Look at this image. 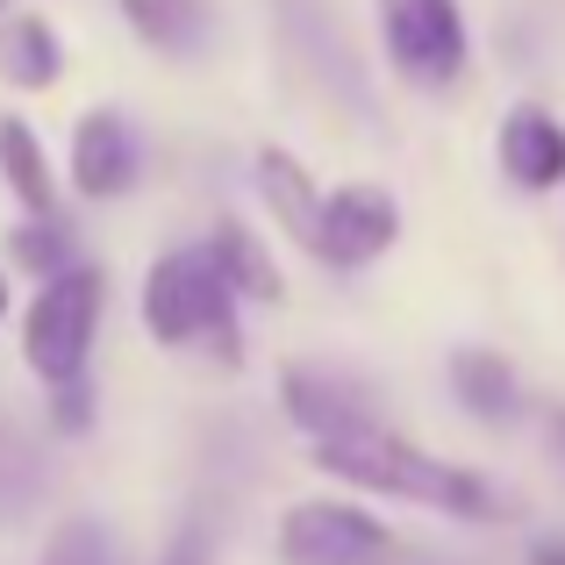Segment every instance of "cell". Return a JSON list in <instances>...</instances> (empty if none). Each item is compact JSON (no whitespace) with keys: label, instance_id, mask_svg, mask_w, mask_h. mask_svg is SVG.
Listing matches in <instances>:
<instances>
[{"label":"cell","instance_id":"cell-1","mask_svg":"<svg viewBox=\"0 0 565 565\" xmlns=\"http://www.w3.org/2000/svg\"><path fill=\"white\" fill-rule=\"evenodd\" d=\"M316 472L359 487V494H386V501H415V509L458 515V523H487V515H494V487H487L480 472L429 458L423 444L386 429L380 415L337 429V437H316Z\"/></svg>","mask_w":565,"mask_h":565},{"label":"cell","instance_id":"cell-2","mask_svg":"<svg viewBox=\"0 0 565 565\" xmlns=\"http://www.w3.org/2000/svg\"><path fill=\"white\" fill-rule=\"evenodd\" d=\"M143 330L158 344L186 351V344H207L222 359H244V330H236V294L230 279L215 273L207 244H186V250H166V258L143 273V301H137Z\"/></svg>","mask_w":565,"mask_h":565},{"label":"cell","instance_id":"cell-3","mask_svg":"<svg viewBox=\"0 0 565 565\" xmlns=\"http://www.w3.org/2000/svg\"><path fill=\"white\" fill-rule=\"evenodd\" d=\"M100 316H108V279H100L94 265H65V273L36 279V301H29V316H22V365L43 386L86 380Z\"/></svg>","mask_w":565,"mask_h":565},{"label":"cell","instance_id":"cell-4","mask_svg":"<svg viewBox=\"0 0 565 565\" xmlns=\"http://www.w3.org/2000/svg\"><path fill=\"white\" fill-rule=\"evenodd\" d=\"M380 43L408 86H451L472 57L458 0H380Z\"/></svg>","mask_w":565,"mask_h":565},{"label":"cell","instance_id":"cell-5","mask_svg":"<svg viewBox=\"0 0 565 565\" xmlns=\"http://www.w3.org/2000/svg\"><path fill=\"white\" fill-rule=\"evenodd\" d=\"M394 530L359 501H294L279 515V565H386Z\"/></svg>","mask_w":565,"mask_h":565},{"label":"cell","instance_id":"cell-6","mask_svg":"<svg viewBox=\"0 0 565 565\" xmlns=\"http://www.w3.org/2000/svg\"><path fill=\"white\" fill-rule=\"evenodd\" d=\"M401 236V201L373 180H351L337 193H322V230H316V258L337 265V273H359L394 250Z\"/></svg>","mask_w":565,"mask_h":565},{"label":"cell","instance_id":"cell-7","mask_svg":"<svg viewBox=\"0 0 565 565\" xmlns=\"http://www.w3.org/2000/svg\"><path fill=\"white\" fill-rule=\"evenodd\" d=\"M143 180V143L129 129L122 108H86L79 129H72V186L86 201H115Z\"/></svg>","mask_w":565,"mask_h":565},{"label":"cell","instance_id":"cell-8","mask_svg":"<svg viewBox=\"0 0 565 565\" xmlns=\"http://www.w3.org/2000/svg\"><path fill=\"white\" fill-rule=\"evenodd\" d=\"M494 158L523 193H558L565 186V122L544 115L537 100L501 115V137H494Z\"/></svg>","mask_w":565,"mask_h":565},{"label":"cell","instance_id":"cell-9","mask_svg":"<svg viewBox=\"0 0 565 565\" xmlns=\"http://www.w3.org/2000/svg\"><path fill=\"white\" fill-rule=\"evenodd\" d=\"M279 401H287V423L308 429V444H316V437H337V429H351V423H365V415H373L359 394H351V380L322 373V365H287Z\"/></svg>","mask_w":565,"mask_h":565},{"label":"cell","instance_id":"cell-10","mask_svg":"<svg viewBox=\"0 0 565 565\" xmlns=\"http://www.w3.org/2000/svg\"><path fill=\"white\" fill-rule=\"evenodd\" d=\"M258 193H265V207H273L279 230H287L301 250H316V230H322V186H316V172H308L294 151L265 143V151H258Z\"/></svg>","mask_w":565,"mask_h":565},{"label":"cell","instance_id":"cell-11","mask_svg":"<svg viewBox=\"0 0 565 565\" xmlns=\"http://www.w3.org/2000/svg\"><path fill=\"white\" fill-rule=\"evenodd\" d=\"M0 180L8 193L29 207V222L57 215V172H51V151L36 143V129L22 115H0Z\"/></svg>","mask_w":565,"mask_h":565},{"label":"cell","instance_id":"cell-12","mask_svg":"<svg viewBox=\"0 0 565 565\" xmlns=\"http://www.w3.org/2000/svg\"><path fill=\"white\" fill-rule=\"evenodd\" d=\"M207 258H215V273L230 279V294L236 301H279V265H273V250L258 244V236L244 230V222H230L222 215L215 222V236H207Z\"/></svg>","mask_w":565,"mask_h":565},{"label":"cell","instance_id":"cell-13","mask_svg":"<svg viewBox=\"0 0 565 565\" xmlns=\"http://www.w3.org/2000/svg\"><path fill=\"white\" fill-rule=\"evenodd\" d=\"M57 72H65L57 29L43 22V14H14V22L0 29V79L22 86V94H43V86H57Z\"/></svg>","mask_w":565,"mask_h":565},{"label":"cell","instance_id":"cell-14","mask_svg":"<svg viewBox=\"0 0 565 565\" xmlns=\"http://www.w3.org/2000/svg\"><path fill=\"white\" fill-rule=\"evenodd\" d=\"M122 22L137 29L151 51L193 57L207 43V0H122Z\"/></svg>","mask_w":565,"mask_h":565},{"label":"cell","instance_id":"cell-15","mask_svg":"<svg viewBox=\"0 0 565 565\" xmlns=\"http://www.w3.org/2000/svg\"><path fill=\"white\" fill-rule=\"evenodd\" d=\"M451 394L466 401V415L480 423H509L523 401H515V373L494 359V351H458L451 359Z\"/></svg>","mask_w":565,"mask_h":565},{"label":"cell","instance_id":"cell-16","mask_svg":"<svg viewBox=\"0 0 565 565\" xmlns=\"http://www.w3.org/2000/svg\"><path fill=\"white\" fill-rule=\"evenodd\" d=\"M14 258H22L36 279H51V273H65V265H79V258H72V236H65V222H57V215L22 222V230H14Z\"/></svg>","mask_w":565,"mask_h":565},{"label":"cell","instance_id":"cell-17","mask_svg":"<svg viewBox=\"0 0 565 565\" xmlns=\"http://www.w3.org/2000/svg\"><path fill=\"white\" fill-rule=\"evenodd\" d=\"M57 423H65V429H79V423H86V386H79V380L57 386Z\"/></svg>","mask_w":565,"mask_h":565},{"label":"cell","instance_id":"cell-18","mask_svg":"<svg viewBox=\"0 0 565 565\" xmlns=\"http://www.w3.org/2000/svg\"><path fill=\"white\" fill-rule=\"evenodd\" d=\"M530 565H565V537H537L530 544Z\"/></svg>","mask_w":565,"mask_h":565},{"label":"cell","instance_id":"cell-19","mask_svg":"<svg viewBox=\"0 0 565 565\" xmlns=\"http://www.w3.org/2000/svg\"><path fill=\"white\" fill-rule=\"evenodd\" d=\"M8 308H14V287H8V265H0V322H8Z\"/></svg>","mask_w":565,"mask_h":565},{"label":"cell","instance_id":"cell-20","mask_svg":"<svg viewBox=\"0 0 565 565\" xmlns=\"http://www.w3.org/2000/svg\"><path fill=\"white\" fill-rule=\"evenodd\" d=\"M172 565H193V544H186V552H180V558H172Z\"/></svg>","mask_w":565,"mask_h":565},{"label":"cell","instance_id":"cell-21","mask_svg":"<svg viewBox=\"0 0 565 565\" xmlns=\"http://www.w3.org/2000/svg\"><path fill=\"white\" fill-rule=\"evenodd\" d=\"M552 429H558V444H565V415H558V423H552Z\"/></svg>","mask_w":565,"mask_h":565}]
</instances>
